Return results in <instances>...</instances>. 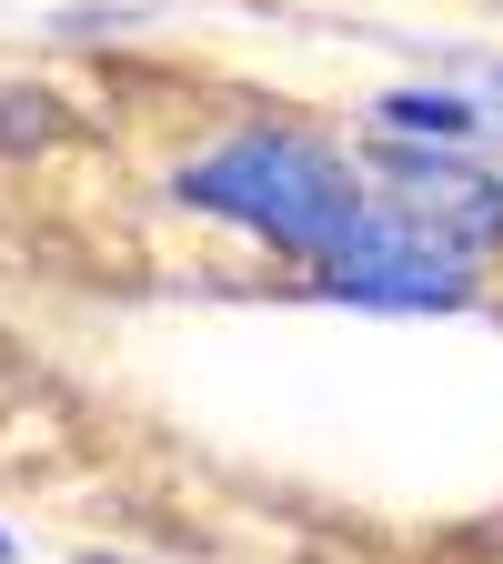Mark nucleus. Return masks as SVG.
Masks as SVG:
<instances>
[{"label":"nucleus","instance_id":"nucleus-1","mask_svg":"<svg viewBox=\"0 0 503 564\" xmlns=\"http://www.w3.org/2000/svg\"><path fill=\"white\" fill-rule=\"evenodd\" d=\"M162 202L182 212V223H211L232 232L272 262L293 272H322L352 232H363L373 212V172L352 141L313 131V121H282V111H242L222 121L211 141H192V152L162 172Z\"/></svg>","mask_w":503,"mask_h":564},{"label":"nucleus","instance_id":"nucleus-2","mask_svg":"<svg viewBox=\"0 0 503 564\" xmlns=\"http://www.w3.org/2000/svg\"><path fill=\"white\" fill-rule=\"evenodd\" d=\"M322 303H352V313H473L483 303V262L453 252L444 232H423L413 212L373 202L363 232H352L322 272H303Z\"/></svg>","mask_w":503,"mask_h":564},{"label":"nucleus","instance_id":"nucleus-3","mask_svg":"<svg viewBox=\"0 0 503 564\" xmlns=\"http://www.w3.org/2000/svg\"><path fill=\"white\" fill-rule=\"evenodd\" d=\"M373 202L413 212L423 232H444L483 272L503 262V162L493 152H434V141H363Z\"/></svg>","mask_w":503,"mask_h":564},{"label":"nucleus","instance_id":"nucleus-4","mask_svg":"<svg viewBox=\"0 0 503 564\" xmlns=\"http://www.w3.org/2000/svg\"><path fill=\"white\" fill-rule=\"evenodd\" d=\"M373 141H434V152H483L493 141V111L463 91V82H393L373 91Z\"/></svg>","mask_w":503,"mask_h":564},{"label":"nucleus","instance_id":"nucleus-5","mask_svg":"<svg viewBox=\"0 0 503 564\" xmlns=\"http://www.w3.org/2000/svg\"><path fill=\"white\" fill-rule=\"evenodd\" d=\"M61 152V101L41 82H0V162H41Z\"/></svg>","mask_w":503,"mask_h":564},{"label":"nucleus","instance_id":"nucleus-6","mask_svg":"<svg viewBox=\"0 0 503 564\" xmlns=\"http://www.w3.org/2000/svg\"><path fill=\"white\" fill-rule=\"evenodd\" d=\"M453 82H463L483 111H503V61H493V51H463V61H453Z\"/></svg>","mask_w":503,"mask_h":564},{"label":"nucleus","instance_id":"nucleus-7","mask_svg":"<svg viewBox=\"0 0 503 564\" xmlns=\"http://www.w3.org/2000/svg\"><path fill=\"white\" fill-rule=\"evenodd\" d=\"M0 564H21V534H11V524H0Z\"/></svg>","mask_w":503,"mask_h":564},{"label":"nucleus","instance_id":"nucleus-8","mask_svg":"<svg viewBox=\"0 0 503 564\" xmlns=\"http://www.w3.org/2000/svg\"><path fill=\"white\" fill-rule=\"evenodd\" d=\"M81 564H121V554H81Z\"/></svg>","mask_w":503,"mask_h":564}]
</instances>
